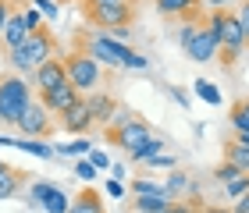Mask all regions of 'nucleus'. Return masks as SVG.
<instances>
[{
	"label": "nucleus",
	"mask_w": 249,
	"mask_h": 213,
	"mask_svg": "<svg viewBox=\"0 0 249 213\" xmlns=\"http://www.w3.org/2000/svg\"><path fill=\"white\" fill-rule=\"evenodd\" d=\"M207 213H224V210H217V206H210V210H207Z\"/></svg>",
	"instance_id": "nucleus-46"
},
{
	"label": "nucleus",
	"mask_w": 249,
	"mask_h": 213,
	"mask_svg": "<svg viewBox=\"0 0 249 213\" xmlns=\"http://www.w3.org/2000/svg\"><path fill=\"white\" fill-rule=\"evenodd\" d=\"M224 192H228V199H239L249 192V174H239V178H231V181H224Z\"/></svg>",
	"instance_id": "nucleus-25"
},
{
	"label": "nucleus",
	"mask_w": 249,
	"mask_h": 213,
	"mask_svg": "<svg viewBox=\"0 0 249 213\" xmlns=\"http://www.w3.org/2000/svg\"><path fill=\"white\" fill-rule=\"evenodd\" d=\"M11 15H15V11H11V0H0V36H4V25H7Z\"/></svg>",
	"instance_id": "nucleus-37"
},
{
	"label": "nucleus",
	"mask_w": 249,
	"mask_h": 213,
	"mask_svg": "<svg viewBox=\"0 0 249 213\" xmlns=\"http://www.w3.org/2000/svg\"><path fill=\"white\" fill-rule=\"evenodd\" d=\"M68 213H104V203H100L96 192H78L68 206Z\"/></svg>",
	"instance_id": "nucleus-17"
},
{
	"label": "nucleus",
	"mask_w": 249,
	"mask_h": 213,
	"mask_svg": "<svg viewBox=\"0 0 249 213\" xmlns=\"http://www.w3.org/2000/svg\"><path fill=\"white\" fill-rule=\"evenodd\" d=\"M167 203H171V196L167 192H153V196H135V210L139 213H164Z\"/></svg>",
	"instance_id": "nucleus-16"
},
{
	"label": "nucleus",
	"mask_w": 249,
	"mask_h": 213,
	"mask_svg": "<svg viewBox=\"0 0 249 213\" xmlns=\"http://www.w3.org/2000/svg\"><path fill=\"white\" fill-rule=\"evenodd\" d=\"M89 164H93L96 171H100V167H110V160H107V153H104V149H96V146H93V149H89Z\"/></svg>",
	"instance_id": "nucleus-33"
},
{
	"label": "nucleus",
	"mask_w": 249,
	"mask_h": 213,
	"mask_svg": "<svg viewBox=\"0 0 249 213\" xmlns=\"http://www.w3.org/2000/svg\"><path fill=\"white\" fill-rule=\"evenodd\" d=\"M53 188H57V185H53V181H32V203H47V196L53 192Z\"/></svg>",
	"instance_id": "nucleus-27"
},
{
	"label": "nucleus",
	"mask_w": 249,
	"mask_h": 213,
	"mask_svg": "<svg viewBox=\"0 0 249 213\" xmlns=\"http://www.w3.org/2000/svg\"><path fill=\"white\" fill-rule=\"evenodd\" d=\"M21 185H25V174H21V171H11V167H7V171L0 174V199L18 196V192H21Z\"/></svg>",
	"instance_id": "nucleus-19"
},
{
	"label": "nucleus",
	"mask_w": 249,
	"mask_h": 213,
	"mask_svg": "<svg viewBox=\"0 0 249 213\" xmlns=\"http://www.w3.org/2000/svg\"><path fill=\"white\" fill-rule=\"evenodd\" d=\"M246 32H242V21H239V15H228L224 11L221 15V50H224V64H235V57L246 50Z\"/></svg>",
	"instance_id": "nucleus-7"
},
{
	"label": "nucleus",
	"mask_w": 249,
	"mask_h": 213,
	"mask_svg": "<svg viewBox=\"0 0 249 213\" xmlns=\"http://www.w3.org/2000/svg\"><path fill=\"white\" fill-rule=\"evenodd\" d=\"M36 11L43 18H50V21L57 18V4H53V0H36Z\"/></svg>",
	"instance_id": "nucleus-32"
},
{
	"label": "nucleus",
	"mask_w": 249,
	"mask_h": 213,
	"mask_svg": "<svg viewBox=\"0 0 249 213\" xmlns=\"http://www.w3.org/2000/svg\"><path fill=\"white\" fill-rule=\"evenodd\" d=\"M32 99V85L25 78H0V110H4V125H18L21 107Z\"/></svg>",
	"instance_id": "nucleus-5"
},
{
	"label": "nucleus",
	"mask_w": 249,
	"mask_h": 213,
	"mask_svg": "<svg viewBox=\"0 0 249 213\" xmlns=\"http://www.w3.org/2000/svg\"><path fill=\"white\" fill-rule=\"evenodd\" d=\"M107 196H114V199H124V185L118 181V178H110V181H107Z\"/></svg>",
	"instance_id": "nucleus-39"
},
{
	"label": "nucleus",
	"mask_w": 249,
	"mask_h": 213,
	"mask_svg": "<svg viewBox=\"0 0 249 213\" xmlns=\"http://www.w3.org/2000/svg\"><path fill=\"white\" fill-rule=\"evenodd\" d=\"M235 15H239V21H242V32H246V39H249V0H242Z\"/></svg>",
	"instance_id": "nucleus-36"
},
{
	"label": "nucleus",
	"mask_w": 249,
	"mask_h": 213,
	"mask_svg": "<svg viewBox=\"0 0 249 213\" xmlns=\"http://www.w3.org/2000/svg\"><path fill=\"white\" fill-rule=\"evenodd\" d=\"M89 18L100 29H118V25H128L135 18V7H89Z\"/></svg>",
	"instance_id": "nucleus-11"
},
{
	"label": "nucleus",
	"mask_w": 249,
	"mask_h": 213,
	"mask_svg": "<svg viewBox=\"0 0 249 213\" xmlns=\"http://www.w3.org/2000/svg\"><path fill=\"white\" fill-rule=\"evenodd\" d=\"M110 178H118V181H121V178H124V164H110Z\"/></svg>",
	"instance_id": "nucleus-42"
},
{
	"label": "nucleus",
	"mask_w": 249,
	"mask_h": 213,
	"mask_svg": "<svg viewBox=\"0 0 249 213\" xmlns=\"http://www.w3.org/2000/svg\"><path fill=\"white\" fill-rule=\"evenodd\" d=\"M157 153H164V139H160V135H150L142 146H135L128 156H132L135 164H146V160H150V156H157Z\"/></svg>",
	"instance_id": "nucleus-20"
},
{
	"label": "nucleus",
	"mask_w": 249,
	"mask_h": 213,
	"mask_svg": "<svg viewBox=\"0 0 249 213\" xmlns=\"http://www.w3.org/2000/svg\"><path fill=\"white\" fill-rule=\"evenodd\" d=\"M231 213H249V192L235 199V210H231Z\"/></svg>",
	"instance_id": "nucleus-40"
},
{
	"label": "nucleus",
	"mask_w": 249,
	"mask_h": 213,
	"mask_svg": "<svg viewBox=\"0 0 249 213\" xmlns=\"http://www.w3.org/2000/svg\"><path fill=\"white\" fill-rule=\"evenodd\" d=\"M189 188H192L189 174H182V171H171V178H167V185H164V192L171 196V199H178V196H185Z\"/></svg>",
	"instance_id": "nucleus-21"
},
{
	"label": "nucleus",
	"mask_w": 249,
	"mask_h": 213,
	"mask_svg": "<svg viewBox=\"0 0 249 213\" xmlns=\"http://www.w3.org/2000/svg\"><path fill=\"white\" fill-rule=\"evenodd\" d=\"M75 178H82V181H93V178H96V167L89 164V156H86V160H78V164H75Z\"/></svg>",
	"instance_id": "nucleus-29"
},
{
	"label": "nucleus",
	"mask_w": 249,
	"mask_h": 213,
	"mask_svg": "<svg viewBox=\"0 0 249 213\" xmlns=\"http://www.w3.org/2000/svg\"><path fill=\"white\" fill-rule=\"evenodd\" d=\"M89 149H93V142H86V139H75V142L53 146V153H57V156H89Z\"/></svg>",
	"instance_id": "nucleus-22"
},
{
	"label": "nucleus",
	"mask_w": 249,
	"mask_h": 213,
	"mask_svg": "<svg viewBox=\"0 0 249 213\" xmlns=\"http://www.w3.org/2000/svg\"><path fill=\"white\" fill-rule=\"evenodd\" d=\"M86 107H89V114H93L96 125H107V121L118 114V99L110 96V93H100V89L86 96Z\"/></svg>",
	"instance_id": "nucleus-12"
},
{
	"label": "nucleus",
	"mask_w": 249,
	"mask_h": 213,
	"mask_svg": "<svg viewBox=\"0 0 249 213\" xmlns=\"http://www.w3.org/2000/svg\"><path fill=\"white\" fill-rule=\"evenodd\" d=\"M53 50H57L53 36H50L47 29H39V32H32V36L21 43V47L7 50V64H11L15 71H21V75H32L43 61H50V57H53Z\"/></svg>",
	"instance_id": "nucleus-1"
},
{
	"label": "nucleus",
	"mask_w": 249,
	"mask_h": 213,
	"mask_svg": "<svg viewBox=\"0 0 249 213\" xmlns=\"http://www.w3.org/2000/svg\"><path fill=\"white\" fill-rule=\"evenodd\" d=\"M239 174H249V171H239V167L228 164V160H224V164L217 167V181H231V178H239Z\"/></svg>",
	"instance_id": "nucleus-30"
},
{
	"label": "nucleus",
	"mask_w": 249,
	"mask_h": 213,
	"mask_svg": "<svg viewBox=\"0 0 249 213\" xmlns=\"http://www.w3.org/2000/svg\"><path fill=\"white\" fill-rule=\"evenodd\" d=\"M110 121H114V128H110V139H114L124 153H132L135 146H142L146 139L153 135V128L146 125L142 117H135L132 110H121V107H118V114L110 117Z\"/></svg>",
	"instance_id": "nucleus-3"
},
{
	"label": "nucleus",
	"mask_w": 249,
	"mask_h": 213,
	"mask_svg": "<svg viewBox=\"0 0 249 213\" xmlns=\"http://www.w3.org/2000/svg\"><path fill=\"white\" fill-rule=\"evenodd\" d=\"M164 213H192V206H189V203H167Z\"/></svg>",
	"instance_id": "nucleus-41"
},
{
	"label": "nucleus",
	"mask_w": 249,
	"mask_h": 213,
	"mask_svg": "<svg viewBox=\"0 0 249 213\" xmlns=\"http://www.w3.org/2000/svg\"><path fill=\"white\" fill-rule=\"evenodd\" d=\"M29 36H32V32H29V25H25V15H21V11H15V15L7 18V25H4V36H0V39H4V47L15 50V47H21Z\"/></svg>",
	"instance_id": "nucleus-13"
},
{
	"label": "nucleus",
	"mask_w": 249,
	"mask_h": 213,
	"mask_svg": "<svg viewBox=\"0 0 249 213\" xmlns=\"http://www.w3.org/2000/svg\"><path fill=\"white\" fill-rule=\"evenodd\" d=\"M132 192H135V196H153V192H164V185L146 181V178H135V181H132Z\"/></svg>",
	"instance_id": "nucleus-26"
},
{
	"label": "nucleus",
	"mask_w": 249,
	"mask_h": 213,
	"mask_svg": "<svg viewBox=\"0 0 249 213\" xmlns=\"http://www.w3.org/2000/svg\"><path fill=\"white\" fill-rule=\"evenodd\" d=\"M107 36L118 39V43H128V39H132V29H128V25H118V29H107Z\"/></svg>",
	"instance_id": "nucleus-35"
},
{
	"label": "nucleus",
	"mask_w": 249,
	"mask_h": 213,
	"mask_svg": "<svg viewBox=\"0 0 249 213\" xmlns=\"http://www.w3.org/2000/svg\"><path fill=\"white\" fill-rule=\"evenodd\" d=\"M199 7V0H157V11L171 18H192Z\"/></svg>",
	"instance_id": "nucleus-15"
},
{
	"label": "nucleus",
	"mask_w": 249,
	"mask_h": 213,
	"mask_svg": "<svg viewBox=\"0 0 249 213\" xmlns=\"http://www.w3.org/2000/svg\"><path fill=\"white\" fill-rule=\"evenodd\" d=\"M61 117V128L68 131V135H82V131H89L96 125L93 121V114H89V107H86V96L78 99V103L71 107V110H64V114H57Z\"/></svg>",
	"instance_id": "nucleus-10"
},
{
	"label": "nucleus",
	"mask_w": 249,
	"mask_h": 213,
	"mask_svg": "<svg viewBox=\"0 0 249 213\" xmlns=\"http://www.w3.org/2000/svg\"><path fill=\"white\" fill-rule=\"evenodd\" d=\"M64 64H68V82H71L82 96H89V93H96V89H100V78H104V71H100V68H104V64H100L93 53L75 50Z\"/></svg>",
	"instance_id": "nucleus-2"
},
{
	"label": "nucleus",
	"mask_w": 249,
	"mask_h": 213,
	"mask_svg": "<svg viewBox=\"0 0 249 213\" xmlns=\"http://www.w3.org/2000/svg\"><path fill=\"white\" fill-rule=\"evenodd\" d=\"M210 4H213V7H221V4H228V0H210Z\"/></svg>",
	"instance_id": "nucleus-45"
},
{
	"label": "nucleus",
	"mask_w": 249,
	"mask_h": 213,
	"mask_svg": "<svg viewBox=\"0 0 249 213\" xmlns=\"http://www.w3.org/2000/svg\"><path fill=\"white\" fill-rule=\"evenodd\" d=\"M39 99H43V107H47L50 114H64V110H71L78 99H82V93H78L71 82H64V85H57V89H50V93H43Z\"/></svg>",
	"instance_id": "nucleus-9"
},
{
	"label": "nucleus",
	"mask_w": 249,
	"mask_h": 213,
	"mask_svg": "<svg viewBox=\"0 0 249 213\" xmlns=\"http://www.w3.org/2000/svg\"><path fill=\"white\" fill-rule=\"evenodd\" d=\"M68 82V64L64 57H50V61H43L36 71H32V85L39 89V96L43 93H50V89H57Z\"/></svg>",
	"instance_id": "nucleus-8"
},
{
	"label": "nucleus",
	"mask_w": 249,
	"mask_h": 213,
	"mask_svg": "<svg viewBox=\"0 0 249 213\" xmlns=\"http://www.w3.org/2000/svg\"><path fill=\"white\" fill-rule=\"evenodd\" d=\"M171 96H175V99H178V103H182V107H185V103H189V96H185V93H182V89H171Z\"/></svg>",
	"instance_id": "nucleus-44"
},
{
	"label": "nucleus",
	"mask_w": 249,
	"mask_h": 213,
	"mask_svg": "<svg viewBox=\"0 0 249 213\" xmlns=\"http://www.w3.org/2000/svg\"><path fill=\"white\" fill-rule=\"evenodd\" d=\"M196 96L203 99V103H213V107H217V103H221V93H217V85H210V82H203V78H196Z\"/></svg>",
	"instance_id": "nucleus-24"
},
{
	"label": "nucleus",
	"mask_w": 249,
	"mask_h": 213,
	"mask_svg": "<svg viewBox=\"0 0 249 213\" xmlns=\"http://www.w3.org/2000/svg\"><path fill=\"white\" fill-rule=\"evenodd\" d=\"M192 36H196V25H182V29H178V43H182V47H189Z\"/></svg>",
	"instance_id": "nucleus-38"
},
{
	"label": "nucleus",
	"mask_w": 249,
	"mask_h": 213,
	"mask_svg": "<svg viewBox=\"0 0 249 213\" xmlns=\"http://www.w3.org/2000/svg\"><path fill=\"white\" fill-rule=\"evenodd\" d=\"M224 160L235 164L239 171H249V146H246V142H239V139H231L228 146H224Z\"/></svg>",
	"instance_id": "nucleus-18"
},
{
	"label": "nucleus",
	"mask_w": 249,
	"mask_h": 213,
	"mask_svg": "<svg viewBox=\"0 0 249 213\" xmlns=\"http://www.w3.org/2000/svg\"><path fill=\"white\" fill-rule=\"evenodd\" d=\"M221 15H224V11H213V15H210V25L196 29L192 43L185 47V53H189L196 64H210V61L221 53Z\"/></svg>",
	"instance_id": "nucleus-4"
},
{
	"label": "nucleus",
	"mask_w": 249,
	"mask_h": 213,
	"mask_svg": "<svg viewBox=\"0 0 249 213\" xmlns=\"http://www.w3.org/2000/svg\"><path fill=\"white\" fill-rule=\"evenodd\" d=\"M18 128L25 131V135H32V139H43V135H50V131H53V114H50L47 107H43V99L32 96L29 103L21 107Z\"/></svg>",
	"instance_id": "nucleus-6"
},
{
	"label": "nucleus",
	"mask_w": 249,
	"mask_h": 213,
	"mask_svg": "<svg viewBox=\"0 0 249 213\" xmlns=\"http://www.w3.org/2000/svg\"><path fill=\"white\" fill-rule=\"evenodd\" d=\"M4 171H7V164H4V160H0V174H4Z\"/></svg>",
	"instance_id": "nucleus-47"
},
{
	"label": "nucleus",
	"mask_w": 249,
	"mask_h": 213,
	"mask_svg": "<svg viewBox=\"0 0 249 213\" xmlns=\"http://www.w3.org/2000/svg\"><path fill=\"white\" fill-rule=\"evenodd\" d=\"M175 156H167V153H157V156H150V160H146V167H164V171H175Z\"/></svg>",
	"instance_id": "nucleus-28"
},
{
	"label": "nucleus",
	"mask_w": 249,
	"mask_h": 213,
	"mask_svg": "<svg viewBox=\"0 0 249 213\" xmlns=\"http://www.w3.org/2000/svg\"><path fill=\"white\" fill-rule=\"evenodd\" d=\"M89 7H135V0H89Z\"/></svg>",
	"instance_id": "nucleus-34"
},
{
	"label": "nucleus",
	"mask_w": 249,
	"mask_h": 213,
	"mask_svg": "<svg viewBox=\"0 0 249 213\" xmlns=\"http://www.w3.org/2000/svg\"><path fill=\"white\" fill-rule=\"evenodd\" d=\"M0 146H15V149H25L29 156H43V160L57 156V153H53V146L43 142V139H11V135H0Z\"/></svg>",
	"instance_id": "nucleus-14"
},
{
	"label": "nucleus",
	"mask_w": 249,
	"mask_h": 213,
	"mask_svg": "<svg viewBox=\"0 0 249 213\" xmlns=\"http://www.w3.org/2000/svg\"><path fill=\"white\" fill-rule=\"evenodd\" d=\"M21 15H25V25H29V32H39V29H43V15H39L36 7H25Z\"/></svg>",
	"instance_id": "nucleus-31"
},
{
	"label": "nucleus",
	"mask_w": 249,
	"mask_h": 213,
	"mask_svg": "<svg viewBox=\"0 0 249 213\" xmlns=\"http://www.w3.org/2000/svg\"><path fill=\"white\" fill-rule=\"evenodd\" d=\"M235 110H239V114L249 121V99H239V103H235Z\"/></svg>",
	"instance_id": "nucleus-43"
},
{
	"label": "nucleus",
	"mask_w": 249,
	"mask_h": 213,
	"mask_svg": "<svg viewBox=\"0 0 249 213\" xmlns=\"http://www.w3.org/2000/svg\"><path fill=\"white\" fill-rule=\"evenodd\" d=\"M68 206H71V199H68V192H61V188H53L47 196V203H43L47 213H68Z\"/></svg>",
	"instance_id": "nucleus-23"
}]
</instances>
